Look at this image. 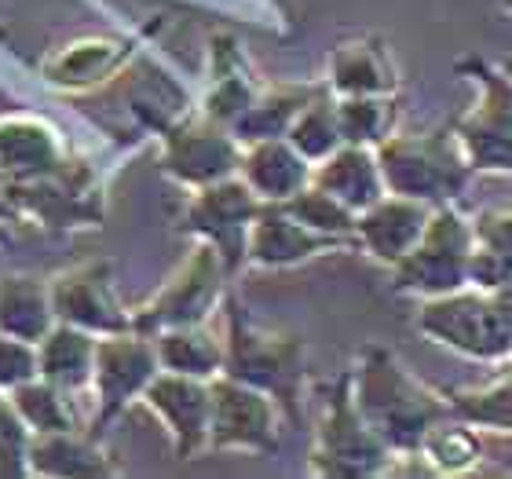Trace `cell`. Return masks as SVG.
Masks as SVG:
<instances>
[{"instance_id": "cell-19", "label": "cell", "mask_w": 512, "mask_h": 479, "mask_svg": "<svg viewBox=\"0 0 512 479\" xmlns=\"http://www.w3.org/2000/svg\"><path fill=\"white\" fill-rule=\"evenodd\" d=\"M311 172H315V165H311L286 136L242 143L238 176H242V180L253 187L256 198L267 205H282V202H289L293 194H300L311 183Z\"/></svg>"}, {"instance_id": "cell-27", "label": "cell", "mask_w": 512, "mask_h": 479, "mask_svg": "<svg viewBox=\"0 0 512 479\" xmlns=\"http://www.w3.org/2000/svg\"><path fill=\"white\" fill-rule=\"evenodd\" d=\"M154 348H158L161 370L202 377V381H213L216 373H224V341H216V333L205 322L154 333Z\"/></svg>"}, {"instance_id": "cell-1", "label": "cell", "mask_w": 512, "mask_h": 479, "mask_svg": "<svg viewBox=\"0 0 512 479\" xmlns=\"http://www.w3.org/2000/svg\"><path fill=\"white\" fill-rule=\"evenodd\" d=\"M352 384L359 410L395 454L414 458L428 432L439 421L454 417V403H450L447 388L439 392V388L425 384L399 355H392L388 348H377V344L355 355Z\"/></svg>"}, {"instance_id": "cell-29", "label": "cell", "mask_w": 512, "mask_h": 479, "mask_svg": "<svg viewBox=\"0 0 512 479\" xmlns=\"http://www.w3.org/2000/svg\"><path fill=\"white\" fill-rule=\"evenodd\" d=\"M414 458H421L432 472L439 476H465L483 461V439L480 428L469 425L465 417H447L439 421L425 436V443L417 447Z\"/></svg>"}, {"instance_id": "cell-8", "label": "cell", "mask_w": 512, "mask_h": 479, "mask_svg": "<svg viewBox=\"0 0 512 479\" xmlns=\"http://www.w3.org/2000/svg\"><path fill=\"white\" fill-rule=\"evenodd\" d=\"M231 278L224 256L216 253L209 242H198L187 253L176 271H172L154 297L136 311L139 333H161L172 326H194V322H209L220 304H224V282Z\"/></svg>"}, {"instance_id": "cell-10", "label": "cell", "mask_w": 512, "mask_h": 479, "mask_svg": "<svg viewBox=\"0 0 512 479\" xmlns=\"http://www.w3.org/2000/svg\"><path fill=\"white\" fill-rule=\"evenodd\" d=\"M238 165H242V139L209 114L180 118L161 132V172L187 191L231 180L238 176Z\"/></svg>"}, {"instance_id": "cell-15", "label": "cell", "mask_w": 512, "mask_h": 479, "mask_svg": "<svg viewBox=\"0 0 512 479\" xmlns=\"http://www.w3.org/2000/svg\"><path fill=\"white\" fill-rule=\"evenodd\" d=\"M139 403L158 417L169 432L172 450L180 461H194L209 454V425H213V388L202 377L161 370L147 384Z\"/></svg>"}, {"instance_id": "cell-4", "label": "cell", "mask_w": 512, "mask_h": 479, "mask_svg": "<svg viewBox=\"0 0 512 479\" xmlns=\"http://www.w3.org/2000/svg\"><path fill=\"white\" fill-rule=\"evenodd\" d=\"M377 161L388 191L428 205L458 202L472 180V165L458 143L454 121L432 132H392L377 147Z\"/></svg>"}, {"instance_id": "cell-40", "label": "cell", "mask_w": 512, "mask_h": 479, "mask_svg": "<svg viewBox=\"0 0 512 479\" xmlns=\"http://www.w3.org/2000/svg\"><path fill=\"white\" fill-rule=\"evenodd\" d=\"M8 242V224H0V245Z\"/></svg>"}, {"instance_id": "cell-9", "label": "cell", "mask_w": 512, "mask_h": 479, "mask_svg": "<svg viewBox=\"0 0 512 479\" xmlns=\"http://www.w3.org/2000/svg\"><path fill=\"white\" fill-rule=\"evenodd\" d=\"M264 205L267 202L256 198L242 176H231V180L209 183V187H194L183 202L176 227L194 235L198 242L213 245L216 253L224 256L227 271L235 275L238 267L246 264L249 231H253V220Z\"/></svg>"}, {"instance_id": "cell-17", "label": "cell", "mask_w": 512, "mask_h": 479, "mask_svg": "<svg viewBox=\"0 0 512 479\" xmlns=\"http://www.w3.org/2000/svg\"><path fill=\"white\" fill-rule=\"evenodd\" d=\"M432 213H436V205L388 191L381 202H374L366 213H359V220H355V242H359V249L370 260L395 267L421 242Z\"/></svg>"}, {"instance_id": "cell-6", "label": "cell", "mask_w": 512, "mask_h": 479, "mask_svg": "<svg viewBox=\"0 0 512 479\" xmlns=\"http://www.w3.org/2000/svg\"><path fill=\"white\" fill-rule=\"evenodd\" d=\"M476 242V216H465L454 202L436 205L421 242L392 267V293L432 300L472 286Z\"/></svg>"}, {"instance_id": "cell-37", "label": "cell", "mask_w": 512, "mask_h": 479, "mask_svg": "<svg viewBox=\"0 0 512 479\" xmlns=\"http://www.w3.org/2000/svg\"><path fill=\"white\" fill-rule=\"evenodd\" d=\"M476 238L480 245L512 260V209H487L476 216Z\"/></svg>"}, {"instance_id": "cell-31", "label": "cell", "mask_w": 512, "mask_h": 479, "mask_svg": "<svg viewBox=\"0 0 512 479\" xmlns=\"http://www.w3.org/2000/svg\"><path fill=\"white\" fill-rule=\"evenodd\" d=\"M286 139L311 161V165H319V161L330 158L333 150L344 147L341 121H337V96L330 92V85L322 88L319 96L300 110L297 121L289 125Z\"/></svg>"}, {"instance_id": "cell-32", "label": "cell", "mask_w": 512, "mask_h": 479, "mask_svg": "<svg viewBox=\"0 0 512 479\" xmlns=\"http://www.w3.org/2000/svg\"><path fill=\"white\" fill-rule=\"evenodd\" d=\"M11 403L22 414V421L33 428V436L41 432H70L77 428V417L70 410V392H63L59 384L33 377V381L11 388Z\"/></svg>"}, {"instance_id": "cell-3", "label": "cell", "mask_w": 512, "mask_h": 479, "mask_svg": "<svg viewBox=\"0 0 512 479\" xmlns=\"http://www.w3.org/2000/svg\"><path fill=\"white\" fill-rule=\"evenodd\" d=\"M414 333L472 362H512V282L421 300Z\"/></svg>"}, {"instance_id": "cell-38", "label": "cell", "mask_w": 512, "mask_h": 479, "mask_svg": "<svg viewBox=\"0 0 512 479\" xmlns=\"http://www.w3.org/2000/svg\"><path fill=\"white\" fill-rule=\"evenodd\" d=\"M22 216H19V209H15V202H11V194H8V187L0 183V224H19Z\"/></svg>"}, {"instance_id": "cell-7", "label": "cell", "mask_w": 512, "mask_h": 479, "mask_svg": "<svg viewBox=\"0 0 512 479\" xmlns=\"http://www.w3.org/2000/svg\"><path fill=\"white\" fill-rule=\"evenodd\" d=\"M458 74L476 85V103L454 121L472 172L512 176V77L476 55L461 59Z\"/></svg>"}, {"instance_id": "cell-41", "label": "cell", "mask_w": 512, "mask_h": 479, "mask_svg": "<svg viewBox=\"0 0 512 479\" xmlns=\"http://www.w3.org/2000/svg\"><path fill=\"white\" fill-rule=\"evenodd\" d=\"M502 70H505V74L512 77V59H505V63H502Z\"/></svg>"}, {"instance_id": "cell-26", "label": "cell", "mask_w": 512, "mask_h": 479, "mask_svg": "<svg viewBox=\"0 0 512 479\" xmlns=\"http://www.w3.org/2000/svg\"><path fill=\"white\" fill-rule=\"evenodd\" d=\"M209 48H213V52H209V59H213V85L205 92L202 114L224 121V125L231 128L249 107H253V99L260 96L264 88L253 81L246 59H242V52H238V44L231 41V37H213Z\"/></svg>"}, {"instance_id": "cell-25", "label": "cell", "mask_w": 512, "mask_h": 479, "mask_svg": "<svg viewBox=\"0 0 512 479\" xmlns=\"http://www.w3.org/2000/svg\"><path fill=\"white\" fill-rule=\"evenodd\" d=\"M96 333L70 326V322H55L48 337L37 344V359H41V377L59 384L63 392H85L92 388V373H96Z\"/></svg>"}, {"instance_id": "cell-35", "label": "cell", "mask_w": 512, "mask_h": 479, "mask_svg": "<svg viewBox=\"0 0 512 479\" xmlns=\"http://www.w3.org/2000/svg\"><path fill=\"white\" fill-rule=\"evenodd\" d=\"M30 447H33V428L22 421L8 395L0 392V479H19L33 476L30 469Z\"/></svg>"}, {"instance_id": "cell-39", "label": "cell", "mask_w": 512, "mask_h": 479, "mask_svg": "<svg viewBox=\"0 0 512 479\" xmlns=\"http://www.w3.org/2000/svg\"><path fill=\"white\" fill-rule=\"evenodd\" d=\"M498 8H502L505 15H512V0H498Z\"/></svg>"}, {"instance_id": "cell-16", "label": "cell", "mask_w": 512, "mask_h": 479, "mask_svg": "<svg viewBox=\"0 0 512 479\" xmlns=\"http://www.w3.org/2000/svg\"><path fill=\"white\" fill-rule=\"evenodd\" d=\"M341 249H359V242L344 235L315 231V227H308L304 220L289 213L286 205H264L260 216L253 220V231H249L246 264L278 271V267L308 264L315 256L341 253Z\"/></svg>"}, {"instance_id": "cell-20", "label": "cell", "mask_w": 512, "mask_h": 479, "mask_svg": "<svg viewBox=\"0 0 512 479\" xmlns=\"http://www.w3.org/2000/svg\"><path fill=\"white\" fill-rule=\"evenodd\" d=\"M326 85L333 96H395L399 66L381 37H355L330 52Z\"/></svg>"}, {"instance_id": "cell-30", "label": "cell", "mask_w": 512, "mask_h": 479, "mask_svg": "<svg viewBox=\"0 0 512 479\" xmlns=\"http://www.w3.org/2000/svg\"><path fill=\"white\" fill-rule=\"evenodd\" d=\"M454 414L465 417L480 432H502L512 436V366L498 370L487 384L476 388H447Z\"/></svg>"}, {"instance_id": "cell-23", "label": "cell", "mask_w": 512, "mask_h": 479, "mask_svg": "<svg viewBox=\"0 0 512 479\" xmlns=\"http://www.w3.org/2000/svg\"><path fill=\"white\" fill-rule=\"evenodd\" d=\"M132 55V41L121 37H85V41L63 44L41 63V74L48 85L66 88V92H85V88L107 81L118 74Z\"/></svg>"}, {"instance_id": "cell-21", "label": "cell", "mask_w": 512, "mask_h": 479, "mask_svg": "<svg viewBox=\"0 0 512 479\" xmlns=\"http://www.w3.org/2000/svg\"><path fill=\"white\" fill-rule=\"evenodd\" d=\"M33 476L81 479V476H121V465L110 458V450L96 439V432H41L30 447Z\"/></svg>"}, {"instance_id": "cell-33", "label": "cell", "mask_w": 512, "mask_h": 479, "mask_svg": "<svg viewBox=\"0 0 512 479\" xmlns=\"http://www.w3.org/2000/svg\"><path fill=\"white\" fill-rule=\"evenodd\" d=\"M337 121L344 143L381 147L395 132V99L392 96H337Z\"/></svg>"}, {"instance_id": "cell-2", "label": "cell", "mask_w": 512, "mask_h": 479, "mask_svg": "<svg viewBox=\"0 0 512 479\" xmlns=\"http://www.w3.org/2000/svg\"><path fill=\"white\" fill-rule=\"evenodd\" d=\"M224 373L253 384L300 425V395L308 381V348L297 333L256 322L238 297L224 300Z\"/></svg>"}, {"instance_id": "cell-36", "label": "cell", "mask_w": 512, "mask_h": 479, "mask_svg": "<svg viewBox=\"0 0 512 479\" xmlns=\"http://www.w3.org/2000/svg\"><path fill=\"white\" fill-rule=\"evenodd\" d=\"M41 377V359H37V344L19 341L11 333H0V392H11L19 384Z\"/></svg>"}, {"instance_id": "cell-12", "label": "cell", "mask_w": 512, "mask_h": 479, "mask_svg": "<svg viewBox=\"0 0 512 479\" xmlns=\"http://www.w3.org/2000/svg\"><path fill=\"white\" fill-rule=\"evenodd\" d=\"M8 194L22 220H41L44 227H99L103 220L96 169L70 154L48 176L8 183Z\"/></svg>"}, {"instance_id": "cell-22", "label": "cell", "mask_w": 512, "mask_h": 479, "mask_svg": "<svg viewBox=\"0 0 512 479\" xmlns=\"http://www.w3.org/2000/svg\"><path fill=\"white\" fill-rule=\"evenodd\" d=\"M311 183L330 191L352 213H366L370 205L381 202L388 194L381 161H377V147H359V143H344L326 161H319L315 172H311Z\"/></svg>"}, {"instance_id": "cell-28", "label": "cell", "mask_w": 512, "mask_h": 479, "mask_svg": "<svg viewBox=\"0 0 512 479\" xmlns=\"http://www.w3.org/2000/svg\"><path fill=\"white\" fill-rule=\"evenodd\" d=\"M326 85H282V88H264L260 96L253 99V107L242 114V118L231 125L242 143H253V139H271V136H286L289 125L297 121V114L308 107L311 99L319 96Z\"/></svg>"}, {"instance_id": "cell-13", "label": "cell", "mask_w": 512, "mask_h": 479, "mask_svg": "<svg viewBox=\"0 0 512 479\" xmlns=\"http://www.w3.org/2000/svg\"><path fill=\"white\" fill-rule=\"evenodd\" d=\"M158 373H161V359L150 333L125 330V333L99 337L96 373H92V395H96L92 432H103L114 417H121V410L128 403L143 399L147 384Z\"/></svg>"}, {"instance_id": "cell-18", "label": "cell", "mask_w": 512, "mask_h": 479, "mask_svg": "<svg viewBox=\"0 0 512 479\" xmlns=\"http://www.w3.org/2000/svg\"><path fill=\"white\" fill-rule=\"evenodd\" d=\"M66 158L63 136L52 121L37 114H4L0 118V176L8 183H26L48 176Z\"/></svg>"}, {"instance_id": "cell-14", "label": "cell", "mask_w": 512, "mask_h": 479, "mask_svg": "<svg viewBox=\"0 0 512 479\" xmlns=\"http://www.w3.org/2000/svg\"><path fill=\"white\" fill-rule=\"evenodd\" d=\"M48 282H52V304L59 322L81 326L96 337L136 330V311L121 304L110 260H81L66 271H55Z\"/></svg>"}, {"instance_id": "cell-11", "label": "cell", "mask_w": 512, "mask_h": 479, "mask_svg": "<svg viewBox=\"0 0 512 479\" xmlns=\"http://www.w3.org/2000/svg\"><path fill=\"white\" fill-rule=\"evenodd\" d=\"M213 425H209V450L220 454H253L267 458L278 450V414L282 406L253 384L231 373H216L213 381Z\"/></svg>"}, {"instance_id": "cell-5", "label": "cell", "mask_w": 512, "mask_h": 479, "mask_svg": "<svg viewBox=\"0 0 512 479\" xmlns=\"http://www.w3.org/2000/svg\"><path fill=\"white\" fill-rule=\"evenodd\" d=\"M395 450L381 439L366 414L359 410L352 384V366L326 384L322 417L315 428V447H311L308 469L326 479H363L392 472Z\"/></svg>"}, {"instance_id": "cell-24", "label": "cell", "mask_w": 512, "mask_h": 479, "mask_svg": "<svg viewBox=\"0 0 512 479\" xmlns=\"http://www.w3.org/2000/svg\"><path fill=\"white\" fill-rule=\"evenodd\" d=\"M52 282L37 275H4L0 278V333L19 341L41 344L55 326Z\"/></svg>"}, {"instance_id": "cell-34", "label": "cell", "mask_w": 512, "mask_h": 479, "mask_svg": "<svg viewBox=\"0 0 512 479\" xmlns=\"http://www.w3.org/2000/svg\"><path fill=\"white\" fill-rule=\"evenodd\" d=\"M282 205H286L297 220H304L308 227H315V231L355 238V220H359V213H352L344 202H337L330 191H322L319 183H308L304 191L293 194V198L282 202Z\"/></svg>"}]
</instances>
